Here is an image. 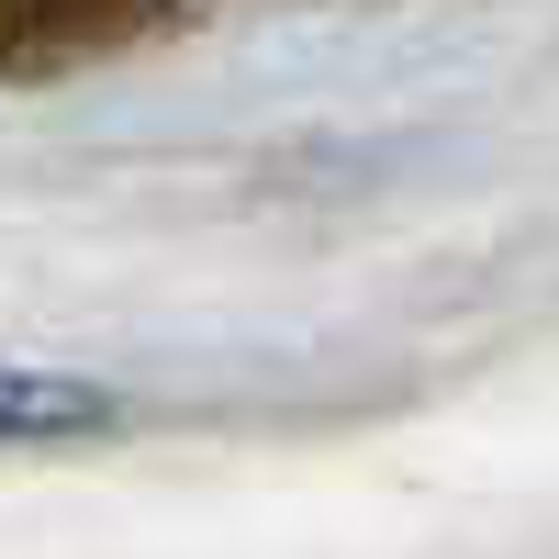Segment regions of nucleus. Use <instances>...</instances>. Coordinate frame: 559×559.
Masks as SVG:
<instances>
[{
	"label": "nucleus",
	"mask_w": 559,
	"mask_h": 559,
	"mask_svg": "<svg viewBox=\"0 0 559 559\" xmlns=\"http://www.w3.org/2000/svg\"><path fill=\"white\" fill-rule=\"evenodd\" d=\"M90 426H112V392L45 381V369H0V437H90Z\"/></svg>",
	"instance_id": "obj_1"
}]
</instances>
